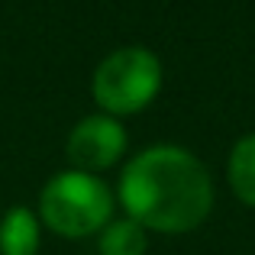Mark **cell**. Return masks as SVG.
I'll return each instance as SVG.
<instances>
[{
    "label": "cell",
    "instance_id": "cell-1",
    "mask_svg": "<svg viewBox=\"0 0 255 255\" xmlns=\"http://www.w3.org/2000/svg\"><path fill=\"white\" fill-rule=\"evenodd\" d=\"M213 178L194 152L181 145H149L120 174V204L145 233L181 236L213 210Z\"/></svg>",
    "mask_w": 255,
    "mask_h": 255
},
{
    "label": "cell",
    "instance_id": "cell-7",
    "mask_svg": "<svg viewBox=\"0 0 255 255\" xmlns=\"http://www.w3.org/2000/svg\"><path fill=\"white\" fill-rule=\"evenodd\" d=\"M149 249V233L136 220H110L97 233V252L100 255H145Z\"/></svg>",
    "mask_w": 255,
    "mask_h": 255
},
{
    "label": "cell",
    "instance_id": "cell-3",
    "mask_svg": "<svg viewBox=\"0 0 255 255\" xmlns=\"http://www.w3.org/2000/svg\"><path fill=\"white\" fill-rule=\"evenodd\" d=\"M162 62L145 45H123L110 52L97 65L91 81L94 104L107 117H129L139 113L158 97L162 91Z\"/></svg>",
    "mask_w": 255,
    "mask_h": 255
},
{
    "label": "cell",
    "instance_id": "cell-2",
    "mask_svg": "<svg viewBox=\"0 0 255 255\" xmlns=\"http://www.w3.org/2000/svg\"><path fill=\"white\" fill-rule=\"evenodd\" d=\"M39 217L62 239L97 236L113 220V194L97 174L71 168L45 181L39 194Z\"/></svg>",
    "mask_w": 255,
    "mask_h": 255
},
{
    "label": "cell",
    "instance_id": "cell-4",
    "mask_svg": "<svg viewBox=\"0 0 255 255\" xmlns=\"http://www.w3.org/2000/svg\"><path fill=\"white\" fill-rule=\"evenodd\" d=\"M126 155V129L117 117L91 113L81 123H75L68 136V158L75 171L97 174L107 171Z\"/></svg>",
    "mask_w": 255,
    "mask_h": 255
},
{
    "label": "cell",
    "instance_id": "cell-6",
    "mask_svg": "<svg viewBox=\"0 0 255 255\" xmlns=\"http://www.w3.org/2000/svg\"><path fill=\"white\" fill-rule=\"evenodd\" d=\"M226 181H230V191L236 194L239 204L255 210V132H246L230 149Z\"/></svg>",
    "mask_w": 255,
    "mask_h": 255
},
{
    "label": "cell",
    "instance_id": "cell-5",
    "mask_svg": "<svg viewBox=\"0 0 255 255\" xmlns=\"http://www.w3.org/2000/svg\"><path fill=\"white\" fill-rule=\"evenodd\" d=\"M39 217L29 207L16 204L0 220V255H36L39 252Z\"/></svg>",
    "mask_w": 255,
    "mask_h": 255
}]
</instances>
